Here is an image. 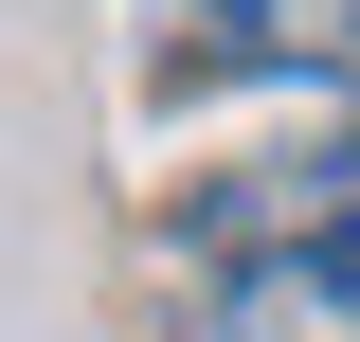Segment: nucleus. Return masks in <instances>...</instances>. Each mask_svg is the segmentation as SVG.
Returning a JSON list of instances; mask_svg holds the SVG:
<instances>
[{
  "mask_svg": "<svg viewBox=\"0 0 360 342\" xmlns=\"http://www.w3.org/2000/svg\"><path fill=\"white\" fill-rule=\"evenodd\" d=\"M162 342H360V127L162 198Z\"/></svg>",
  "mask_w": 360,
  "mask_h": 342,
  "instance_id": "f257e3e1",
  "label": "nucleus"
},
{
  "mask_svg": "<svg viewBox=\"0 0 360 342\" xmlns=\"http://www.w3.org/2000/svg\"><path fill=\"white\" fill-rule=\"evenodd\" d=\"M162 72H270V90H360V0H144Z\"/></svg>",
  "mask_w": 360,
  "mask_h": 342,
  "instance_id": "f03ea898",
  "label": "nucleus"
}]
</instances>
